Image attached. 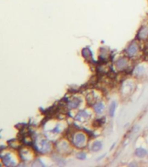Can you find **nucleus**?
Wrapping results in <instances>:
<instances>
[{
	"label": "nucleus",
	"mask_w": 148,
	"mask_h": 167,
	"mask_svg": "<svg viewBox=\"0 0 148 167\" xmlns=\"http://www.w3.org/2000/svg\"><path fill=\"white\" fill-rule=\"evenodd\" d=\"M89 118V114L87 112H85V111H82L80 112H79V114L77 115V117H76V118L78 119V120H79V121H84V120H85V119H87Z\"/></svg>",
	"instance_id": "obj_9"
},
{
	"label": "nucleus",
	"mask_w": 148,
	"mask_h": 167,
	"mask_svg": "<svg viewBox=\"0 0 148 167\" xmlns=\"http://www.w3.org/2000/svg\"><path fill=\"white\" fill-rule=\"evenodd\" d=\"M76 157H77L78 159H85L86 155H85V152H80V154H78Z\"/></svg>",
	"instance_id": "obj_15"
},
{
	"label": "nucleus",
	"mask_w": 148,
	"mask_h": 167,
	"mask_svg": "<svg viewBox=\"0 0 148 167\" xmlns=\"http://www.w3.org/2000/svg\"><path fill=\"white\" fill-rule=\"evenodd\" d=\"M72 142L77 148H84L87 143V137L85 133L81 131H78L72 137Z\"/></svg>",
	"instance_id": "obj_1"
},
{
	"label": "nucleus",
	"mask_w": 148,
	"mask_h": 167,
	"mask_svg": "<svg viewBox=\"0 0 148 167\" xmlns=\"http://www.w3.org/2000/svg\"><path fill=\"white\" fill-rule=\"evenodd\" d=\"M102 142L101 141H95L93 144H92V147H91V150L92 152H98L102 149Z\"/></svg>",
	"instance_id": "obj_8"
},
{
	"label": "nucleus",
	"mask_w": 148,
	"mask_h": 167,
	"mask_svg": "<svg viewBox=\"0 0 148 167\" xmlns=\"http://www.w3.org/2000/svg\"><path fill=\"white\" fill-rule=\"evenodd\" d=\"M116 108H117V105H116V102L113 101L111 103V106H110V108H109V114L111 117H113L114 116V113H115V111H116Z\"/></svg>",
	"instance_id": "obj_12"
},
{
	"label": "nucleus",
	"mask_w": 148,
	"mask_h": 167,
	"mask_svg": "<svg viewBox=\"0 0 148 167\" xmlns=\"http://www.w3.org/2000/svg\"><path fill=\"white\" fill-rule=\"evenodd\" d=\"M138 37L140 39H146L148 37V26H143L139 30Z\"/></svg>",
	"instance_id": "obj_6"
},
{
	"label": "nucleus",
	"mask_w": 148,
	"mask_h": 167,
	"mask_svg": "<svg viewBox=\"0 0 148 167\" xmlns=\"http://www.w3.org/2000/svg\"><path fill=\"white\" fill-rule=\"evenodd\" d=\"M79 103H80V100H79V99H73V100H72V101L69 103V107H70V108H72V109L77 108V107L79 106Z\"/></svg>",
	"instance_id": "obj_13"
},
{
	"label": "nucleus",
	"mask_w": 148,
	"mask_h": 167,
	"mask_svg": "<svg viewBox=\"0 0 148 167\" xmlns=\"http://www.w3.org/2000/svg\"><path fill=\"white\" fill-rule=\"evenodd\" d=\"M58 150L60 153H66L70 150V144L65 140L60 141L58 144Z\"/></svg>",
	"instance_id": "obj_5"
},
{
	"label": "nucleus",
	"mask_w": 148,
	"mask_h": 167,
	"mask_svg": "<svg viewBox=\"0 0 148 167\" xmlns=\"http://www.w3.org/2000/svg\"><path fill=\"white\" fill-rule=\"evenodd\" d=\"M144 73H145V68L143 66L140 65V66H138L137 68L135 69V74L137 76H142Z\"/></svg>",
	"instance_id": "obj_14"
},
{
	"label": "nucleus",
	"mask_w": 148,
	"mask_h": 167,
	"mask_svg": "<svg viewBox=\"0 0 148 167\" xmlns=\"http://www.w3.org/2000/svg\"><path fill=\"white\" fill-rule=\"evenodd\" d=\"M135 155L138 157V158H144V157H146V155H147V152H146V150H145L144 148H138L136 151H135Z\"/></svg>",
	"instance_id": "obj_10"
},
{
	"label": "nucleus",
	"mask_w": 148,
	"mask_h": 167,
	"mask_svg": "<svg viewBox=\"0 0 148 167\" xmlns=\"http://www.w3.org/2000/svg\"><path fill=\"white\" fill-rule=\"evenodd\" d=\"M139 52V46L137 43L133 42L126 47V54L129 58H134Z\"/></svg>",
	"instance_id": "obj_2"
},
{
	"label": "nucleus",
	"mask_w": 148,
	"mask_h": 167,
	"mask_svg": "<svg viewBox=\"0 0 148 167\" xmlns=\"http://www.w3.org/2000/svg\"><path fill=\"white\" fill-rule=\"evenodd\" d=\"M38 148L40 150V152H43V153H46L50 151L51 149V144L50 143L45 140V139H41L40 142H39V144H38Z\"/></svg>",
	"instance_id": "obj_3"
},
{
	"label": "nucleus",
	"mask_w": 148,
	"mask_h": 167,
	"mask_svg": "<svg viewBox=\"0 0 148 167\" xmlns=\"http://www.w3.org/2000/svg\"><path fill=\"white\" fill-rule=\"evenodd\" d=\"M128 65V60L126 58H119L118 60H117V63H116V67L118 69V71H123L125 70L127 67Z\"/></svg>",
	"instance_id": "obj_4"
},
{
	"label": "nucleus",
	"mask_w": 148,
	"mask_h": 167,
	"mask_svg": "<svg viewBox=\"0 0 148 167\" xmlns=\"http://www.w3.org/2000/svg\"><path fill=\"white\" fill-rule=\"evenodd\" d=\"M105 108V104H104L103 102H98L96 105L94 106V111L96 112V113L102 114Z\"/></svg>",
	"instance_id": "obj_7"
},
{
	"label": "nucleus",
	"mask_w": 148,
	"mask_h": 167,
	"mask_svg": "<svg viewBox=\"0 0 148 167\" xmlns=\"http://www.w3.org/2000/svg\"><path fill=\"white\" fill-rule=\"evenodd\" d=\"M82 55L83 57L85 58V59H91L92 58V52L89 50L88 48H85L82 50Z\"/></svg>",
	"instance_id": "obj_11"
}]
</instances>
